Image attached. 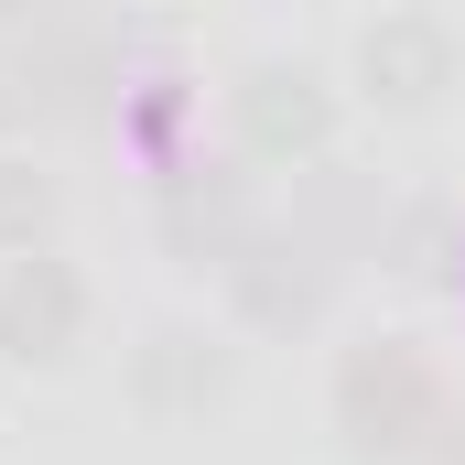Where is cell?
<instances>
[{
	"label": "cell",
	"mask_w": 465,
	"mask_h": 465,
	"mask_svg": "<svg viewBox=\"0 0 465 465\" xmlns=\"http://www.w3.org/2000/svg\"><path fill=\"white\" fill-rule=\"evenodd\" d=\"M260 228H271V206H260V173H249L238 152H184V163H163V184H152V238H163V260L228 271Z\"/></svg>",
	"instance_id": "4"
},
{
	"label": "cell",
	"mask_w": 465,
	"mask_h": 465,
	"mask_svg": "<svg viewBox=\"0 0 465 465\" xmlns=\"http://www.w3.org/2000/svg\"><path fill=\"white\" fill-rule=\"evenodd\" d=\"M336 130H347V87L314 54H249L228 76V141L249 173H314L336 163Z\"/></svg>",
	"instance_id": "2"
},
{
	"label": "cell",
	"mask_w": 465,
	"mask_h": 465,
	"mask_svg": "<svg viewBox=\"0 0 465 465\" xmlns=\"http://www.w3.org/2000/svg\"><path fill=\"white\" fill-rule=\"evenodd\" d=\"M119 390H130V411H141V422H206V411H228V390H238V347L217 336V325L163 314V325H141V336H130Z\"/></svg>",
	"instance_id": "6"
},
{
	"label": "cell",
	"mask_w": 465,
	"mask_h": 465,
	"mask_svg": "<svg viewBox=\"0 0 465 465\" xmlns=\"http://www.w3.org/2000/svg\"><path fill=\"white\" fill-rule=\"evenodd\" d=\"M184 109H195V87H184V76H152V87H141V141H152L163 163H184V152H173V130H184Z\"/></svg>",
	"instance_id": "12"
},
{
	"label": "cell",
	"mask_w": 465,
	"mask_h": 465,
	"mask_svg": "<svg viewBox=\"0 0 465 465\" xmlns=\"http://www.w3.org/2000/svg\"><path fill=\"white\" fill-rule=\"evenodd\" d=\"M54 249V173L33 152H0V260Z\"/></svg>",
	"instance_id": "11"
},
{
	"label": "cell",
	"mask_w": 465,
	"mask_h": 465,
	"mask_svg": "<svg viewBox=\"0 0 465 465\" xmlns=\"http://www.w3.org/2000/svg\"><path fill=\"white\" fill-rule=\"evenodd\" d=\"M292 228L314 238L325 260H379L390 195H379V173H357V163H314V173L292 184Z\"/></svg>",
	"instance_id": "9"
},
{
	"label": "cell",
	"mask_w": 465,
	"mask_h": 465,
	"mask_svg": "<svg viewBox=\"0 0 465 465\" xmlns=\"http://www.w3.org/2000/svg\"><path fill=\"white\" fill-rule=\"evenodd\" d=\"M336 271H347V260H325L292 217H271L217 282H228V314L249 325V336H314L325 303H336Z\"/></svg>",
	"instance_id": "5"
},
{
	"label": "cell",
	"mask_w": 465,
	"mask_h": 465,
	"mask_svg": "<svg viewBox=\"0 0 465 465\" xmlns=\"http://www.w3.org/2000/svg\"><path fill=\"white\" fill-rule=\"evenodd\" d=\"M22 119H33V109H22V76H11V54H0V152H11V130H22Z\"/></svg>",
	"instance_id": "13"
},
{
	"label": "cell",
	"mask_w": 465,
	"mask_h": 465,
	"mask_svg": "<svg viewBox=\"0 0 465 465\" xmlns=\"http://www.w3.org/2000/svg\"><path fill=\"white\" fill-rule=\"evenodd\" d=\"M455 76H465V33L444 11L401 0V11H368V22H357V98H368V109L422 119Z\"/></svg>",
	"instance_id": "7"
},
{
	"label": "cell",
	"mask_w": 465,
	"mask_h": 465,
	"mask_svg": "<svg viewBox=\"0 0 465 465\" xmlns=\"http://www.w3.org/2000/svg\"><path fill=\"white\" fill-rule=\"evenodd\" d=\"M0 54H11V76H22V109L54 119V130H98L119 87V33L109 22H87V11H22V0H0Z\"/></svg>",
	"instance_id": "3"
},
{
	"label": "cell",
	"mask_w": 465,
	"mask_h": 465,
	"mask_svg": "<svg viewBox=\"0 0 465 465\" xmlns=\"http://www.w3.org/2000/svg\"><path fill=\"white\" fill-rule=\"evenodd\" d=\"M422 465H465V411L444 422V433H433V455H422Z\"/></svg>",
	"instance_id": "14"
},
{
	"label": "cell",
	"mask_w": 465,
	"mask_h": 465,
	"mask_svg": "<svg viewBox=\"0 0 465 465\" xmlns=\"http://www.w3.org/2000/svg\"><path fill=\"white\" fill-rule=\"evenodd\" d=\"M325 422L357 465H422L433 433L455 422V390L422 336H357L336 347V379H325Z\"/></svg>",
	"instance_id": "1"
},
{
	"label": "cell",
	"mask_w": 465,
	"mask_h": 465,
	"mask_svg": "<svg viewBox=\"0 0 465 465\" xmlns=\"http://www.w3.org/2000/svg\"><path fill=\"white\" fill-rule=\"evenodd\" d=\"M379 260H390V271H411V282H433L444 260H465V217H455V195H390Z\"/></svg>",
	"instance_id": "10"
},
{
	"label": "cell",
	"mask_w": 465,
	"mask_h": 465,
	"mask_svg": "<svg viewBox=\"0 0 465 465\" xmlns=\"http://www.w3.org/2000/svg\"><path fill=\"white\" fill-rule=\"evenodd\" d=\"M87 271L65 249H33V260H0V368H65L87 347Z\"/></svg>",
	"instance_id": "8"
}]
</instances>
